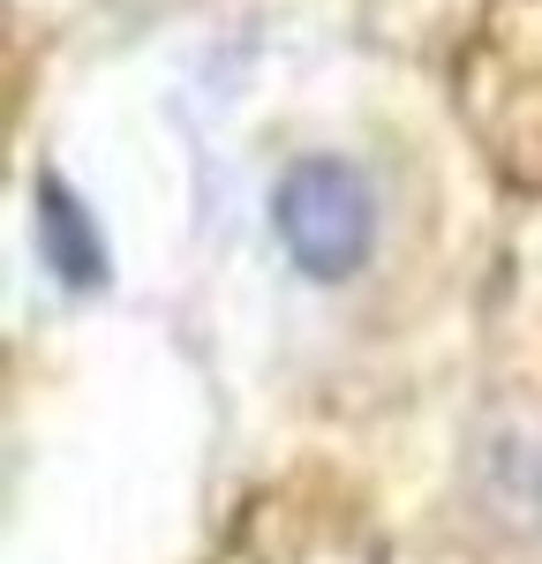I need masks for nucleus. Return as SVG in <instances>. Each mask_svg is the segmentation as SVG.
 <instances>
[{"instance_id":"1","label":"nucleus","mask_w":542,"mask_h":564,"mask_svg":"<svg viewBox=\"0 0 542 564\" xmlns=\"http://www.w3.org/2000/svg\"><path fill=\"white\" fill-rule=\"evenodd\" d=\"M271 226L286 241V257L302 263L310 279H347L369 257V234H377V204L361 188L355 166L339 159H302L286 166V181L271 188Z\"/></svg>"},{"instance_id":"2","label":"nucleus","mask_w":542,"mask_h":564,"mask_svg":"<svg viewBox=\"0 0 542 564\" xmlns=\"http://www.w3.org/2000/svg\"><path fill=\"white\" fill-rule=\"evenodd\" d=\"M39 226H45V263L68 279V286H90L106 263H98V241H90V226H84V212L68 204V188L61 181H45L39 188Z\"/></svg>"}]
</instances>
